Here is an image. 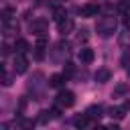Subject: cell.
<instances>
[{
    "mask_svg": "<svg viewBox=\"0 0 130 130\" xmlns=\"http://www.w3.org/2000/svg\"><path fill=\"white\" fill-rule=\"evenodd\" d=\"M95 30H98V35L104 37V39L112 37V35L116 32V18H114V16H102V18L98 20V24H95Z\"/></svg>",
    "mask_w": 130,
    "mask_h": 130,
    "instance_id": "cell-1",
    "label": "cell"
},
{
    "mask_svg": "<svg viewBox=\"0 0 130 130\" xmlns=\"http://www.w3.org/2000/svg\"><path fill=\"white\" fill-rule=\"evenodd\" d=\"M57 104H59L61 108H71V106L75 104V93L69 91V89L59 91V95H57Z\"/></svg>",
    "mask_w": 130,
    "mask_h": 130,
    "instance_id": "cell-2",
    "label": "cell"
},
{
    "mask_svg": "<svg viewBox=\"0 0 130 130\" xmlns=\"http://www.w3.org/2000/svg\"><path fill=\"white\" fill-rule=\"evenodd\" d=\"M12 69H14V73H24V71L28 69V59L24 57V53H16Z\"/></svg>",
    "mask_w": 130,
    "mask_h": 130,
    "instance_id": "cell-3",
    "label": "cell"
},
{
    "mask_svg": "<svg viewBox=\"0 0 130 130\" xmlns=\"http://www.w3.org/2000/svg\"><path fill=\"white\" fill-rule=\"evenodd\" d=\"M81 16H85V18H91V16H98L100 14V4L98 2H87V4H83L81 6Z\"/></svg>",
    "mask_w": 130,
    "mask_h": 130,
    "instance_id": "cell-4",
    "label": "cell"
},
{
    "mask_svg": "<svg viewBox=\"0 0 130 130\" xmlns=\"http://www.w3.org/2000/svg\"><path fill=\"white\" fill-rule=\"evenodd\" d=\"M47 28H49V24H47V20H43V18H39V20H35V22L30 24V32L37 35V37H43V35L47 32Z\"/></svg>",
    "mask_w": 130,
    "mask_h": 130,
    "instance_id": "cell-5",
    "label": "cell"
},
{
    "mask_svg": "<svg viewBox=\"0 0 130 130\" xmlns=\"http://www.w3.org/2000/svg\"><path fill=\"white\" fill-rule=\"evenodd\" d=\"M93 59H95V53H93V49L85 47V49H81V51H79V61H81L83 65H89V63H93Z\"/></svg>",
    "mask_w": 130,
    "mask_h": 130,
    "instance_id": "cell-6",
    "label": "cell"
},
{
    "mask_svg": "<svg viewBox=\"0 0 130 130\" xmlns=\"http://www.w3.org/2000/svg\"><path fill=\"white\" fill-rule=\"evenodd\" d=\"M93 77H95V81H98V83H106V81H110V79H112V71H110L108 67H100V69L95 71V75H93Z\"/></svg>",
    "mask_w": 130,
    "mask_h": 130,
    "instance_id": "cell-7",
    "label": "cell"
},
{
    "mask_svg": "<svg viewBox=\"0 0 130 130\" xmlns=\"http://www.w3.org/2000/svg\"><path fill=\"white\" fill-rule=\"evenodd\" d=\"M130 91V85L126 83V81H120L116 87H114V91H112V98H122V95H126Z\"/></svg>",
    "mask_w": 130,
    "mask_h": 130,
    "instance_id": "cell-8",
    "label": "cell"
},
{
    "mask_svg": "<svg viewBox=\"0 0 130 130\" xmlns=\"http://www.w3.org/2000/svg\"><path fill=\"white\" fill-rule=\"evenodd\" d=\"M73 26H75V24H73V20H71V18H67V16H65L63 20H59V32H61V35L71 32V30H73Z\"/></svg>",
    "mask_w": 130,
    "mask_h": 130,
    "instance_id": "cell-9",
    "label": "cell"
},
{
    "mask_svg": "<svg viewBox=\"0 0 130 130\" xmlns=\"http://www.w3.org/2000/svg\"><path fill=\"white\" fill-rule=\"evenodd\" d=\"M63 81H65V73H53V75L49 77V85H51V87H61Z\"/></svg>",
    "mask_w": 130,
    "mask_h": 130,
    "instance_id": "cell-10",
    "label": "cell"
},
{
    "mask_svg": "<svg viewBox=\"0 0 130 130\" xmlns=\"http://www.w3.org/2000/svg\"><path fill=\"white\" fill-rule=\"evenodd\" d=\"M26 49H28V43L24 39H16L14 41V51L16 53H26Z\"/></svg>",
    "mask_w": 130,
    "mask_h": 130,
    "instance_id": "cell-11",
    "label": "cell"
},
{
    "mask_svg": "<svg viewBox=\"0 0 130 130\" xmlns=\"http://www.w3.org/2000/svg\"><path fill=\"white\" fill-rule=\"evenodd\" d=\"M85 114H87L89 118H93V120H95V118H100V116H102V106H89V108L85 110Z\"/></svg>",
    "mask_w": 130,
    "mask_h": 130,
    "instance_id": "cell-12",
    "label": "cell"
},
{
    "mask_svg": "<svg viewBox=\"0 0 130 130\" xmlns=\"http://www.w3.org/2000/svg\"><path fill=\"white\" fill-rule=\"evenodd\" d=\"M89 120H91V118H89L87 114H83V116H77V118L73 120V124H75L77 128H85V126L89 124Z\"/></svg>",
    "mask_w": 130,
    "mask_h": 130,
    "instance_id": "cell-13",
    "label": "cell"
},
{
    "mask_svg": "<svg viewBox=\"0 0 130 130\" xmlns=\"http://www.w3.org/2000/svg\"><path fill=\"white\" fill-rule=\"evenodd\" d=\"M12 16H14V8H10V6L2 8V22H8V20H12Z\"/></svg>",
    "mask_w": 130,
    "mask_h": 130,
    "instance_id": "cell-14",
    "label": "cell"
},
{
    "mask_svg": "<svg viewBox=\"0 0 130 130\" xmlns=\"http://www.w3.org/2000/svg\"><path fill=\"white\" fill-rule=\"evenodd\" d=\"M14 32H18V26H14L10 20H8V22H4V35H6V37H10V35H14Z\"/></svg>",
    "mask_w": 130,
    "mask_h": 130,
    "instance_id": "cell-15",
    "label": "cell"
},
{
    "mask_svg": "<svg viewBox=\"0 0 130 130\" xmlns=\"http://www.w3.org/2000/svg\"><path fill=\"white\" fill-rule=\"evenodd\" d=\"M110 116L116 118V120H122L124 118V108H112L110 110Z\"/></svg>",
    "mask_w": 130,
    "mask_h": 130,
    "instance_id": "cell-16",
    "label": "cell"
},
{
    "mask_svg": "<svg viewBox=\"0 0 130 130\" xmlns=\"http://www.w3.org/2000/svg\"><path fill=\"white\" fill-rule=\"evenodd\" d=\"M53 14H55V18H57V20H63V18L67 16L65 8H55V10H53Z\"/></svg>",
    "mask_w": 130,
    "mask_h": 130,
    "instance_id": "cell-17",
    "label": "cell"
},
{
    "mask_svg": "<svg viewBox=\"0 0 130 130\" xmlns=\"http://www.w3.org/2000/svg\"><path fill=\"white\" fill-rule=\"evenodd\" d=\"M2 83H4V85H10V83H12V77H10L6 71H4V75H2Z\"/></svg>",
    "mask_w": 130,
    "mask_h": 130,
    "instance_id": "cell-18",
    "label": "cell"
},
{
    "mask_svg": "<svg viewBox=\"0 0 130 130\" xmlns=\"http://www.w3.org/2000/svg\"><path fill=\"white\" fill-rule=\"evenodd\" d=\"M32 124H35V122H32V120H24V122H22V124H20V126H22V128H30V126H32Z\"/></svg>",
    "mask_w": 130,
    "mask_h": 130,
    "instance_id": "cell-19",
    "label": "cell"
},
{
    "mask_svg": "<svg viewBox=\"0 0 130 130\" xmlns=\"http://www.w3.org/2000/svg\"><path fill=\"white\" fill-rule=\"evenodd\" d=\"M124 26L130 28V14H124Z\"/></svg>",
    "mask_w": 130,
    "mask_h": 130,
    "instance_id": "cell-20",
    "label": "cell"
},
{
    "mask_svg": "<svg viewBox=\"0 0 130 130\" xmlns=\"http://www.w3.org/2000/svg\"><path fill=\"white\" fill-rule=\"evenodd\" d=\"M65 73H67V75H71V73H73V65H69V63H67V67H65Z\"/></svg>",
    "mask_w": 130,
    "mask_h": 130,
    "instance_id": "cell-21",
    "label": "cell"
},
{
    "mask_svg": "<svg viewBox=\"0 0 130 130\" xmlns=\"http://www.w3.org/2000/svg\"><path fill=\"white\" fill-rule=\"evenodd\" d=\"M128 77H130V69H128Z\"/></svg>",
    "mask_w": 130,
    "mask_h": 130,
    "instance_id": "cell-22",
    "label": "cell"
}]
</instances>
